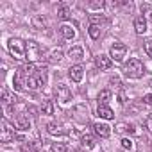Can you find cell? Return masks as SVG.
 I'll return each mask as SVG.
<instances>
[{"label":"cell","mask_w":152,"mask_h":152,"mask_svg":"<svg viewBox=\"0 0 152 152\" xmlns=\"http://www.w3.org/2000/svg\"><path fill=\"white\" fill-rule=\"evenodd\" d=\"M59 29H61V34H63V38H66V39H73V38H75V29H73L72 25L64 23V25H61Z\"/></svg>","instance_id":"16"},{"label":"cell","mask_w":152,"mask_h":152,"mask_svg":"<svg viewBox=\"0 0 152 152\" xmlns=\"http://www.w3.org/2000/svg\"><path fill=\"white\" fill-rule=\"evenodd\" d=\"M56 95H57V100L61 104H68L70 99H72V90L66 86V84H59L56 88Z\"/></svg>","instance_id":"7"},{"label":"cell","mask_w":152,"mask_h":152,"mask_svg":"<svg viewBox=\"0 0 152 152\" xmlns=\"http://www.w3.org/2000/svg\"><path fill=\"white\" fill-rule=\"evenodd\" d=\"M93 129H95V134L100 136V138H109L111 136V127L107 124H104V122H97L93 125Z\"/></svg>","instance_id":"9"},{"label":"cell","mask_w":152,"mask_h":152,"mask_svg":"<svg viewBox=\"0 0 152 152\" xmlns=\"http://www.w3.org/2000/svg\"><path fill=\"white\" fill-rule=\"evenodd\" d=\"M88 7L90 9H102L104 7V2H102V0H91V2L88 4Z\"/></svg>","instance_id":"29"},{"label":"cell","mask_w":152,"mask_h":152,"mask_svg":"<svg viewBox=\"0 0 152 152\" xmlns=\"http://www.w3.org/2000/svg\"><path fill=\"white\" fill-rule=\"evenodd\" d=\"M143 104H147V106H152V93H147V95L143 97Z\"/></svg>","instance_id":"35"},{"label":"cell","mask_w":152,"mask_h":152,"mask_svg":"<svg viewBox=\"0 0 152 152\" xmlns=\"http://www.w3.org/2000/svg\"><path fill=\"white\" fill-rule=\"evenodd\" d=\"M52 152H68V147L64 143H52Z\"/></svg>","instance_id":"28"},{"label":"cell","mask_w":152,"mask_h":152,"mask_svg":"<svg viewBox=\"0 0 152 152\" xmlns=\"http://www.w3.org/2000/svg\"><path fill=\"white\" fill-rule=\"evenodd\" d=\"M32 25H34L36 29H45V27H47V20H45L41 15H34V16H32Z\"/></svg>","instance_id":"22"},{"label":"cell","mask_w":152,"mask_h":152,"mask_svg":"<svg viewBox=\"0 0 152 152\" xmlns=\"http://www.w3.org/2000/svg\"><path fill=\"white\" fill-rule=\"evenodd\" d=\"M15 125H16V129H20V131H29V129H31V120H29L25 115H18V116L15 118Z\"/></svg>","instance_id":"11"},{"label":"cell","mask_w":152,"mask_h":152,"mask_svg":"<svg viewBox=\"0 0 152 152\" xmlns=\"http://www.w3.org/2000/svg\"><path fill=\"white\" fill-rule=\"evenodd\" d=\"M68 57L73 59V61H83L84 59V50L81 45H73L70 50H68Z\"/></svg>","instance_id":"10"},{"label":"cell","mask_w":152,"mask_h":152,"mask_svg":"<svg viewBox=\"0 0 152 152\" xmlns=\"http://www.w3.org/2000/svg\"><path fill=\"white\" fill-rule=\"evenodd\" d=\"M36 79H38L39 88H43V86L47 84V68H45V66H43V68H39V70L36 72Z\"/></svg>","instance_id":"19"},{"label":"cell","mask_w":152,"mask_h":152,"mask_svg":"<svg viewBox=\"0 0 152 152\" xmlns=\"http://www.w3.org/2000/svg\"><path fill=\"white\" fill-rule=\"evenodd\" d=\"M36 72H38V70H36V64H34V63H25V64L22 66V73L25 75V79L36 75Z\"/></svg>","instance_id":"17"},{"label":"cell","mask_w":152,"mask_h":152,"mask_svg":"<svg viewBox=\"0 0 152 152\" xmlns=\"http://www.w3.org/2000/svg\"><path fill=\"white\" fill-rule=\"evenodd\" d=\"M41 113H43V115H54V104H52V100H43V104H41Z\"/></svg>","instance_id":"23"},{"label":"cell","mask_w":152,"mask_h":152,"mask_svg":"<svg viewBox=\"0 0 152 152\" xmlns=\"http://www.w3.org/2000/svg\"><path fill=\"white\" fill-rule=\"evenodd\" d=\"M122 148H125V150H132V141L129 140V138H122Z\"/></svg>","instance_id":"30"},{"label":"cell","mask_w":152,"mask_h":152,"mask_svg":"<svg viewBox=\"0 0 152 152\" xmlns=\"http://www.w3.org/2000/svg\"><path fill=\"white\" fill-rule=\"evenodd\" d=\"M95 64H97L99 70H109L111 64H113V59L109 56H106V54H99L95 57Z\"/></svg>","instance_id":"8"},{"label":"cell","mask_w":152,"mask_h":152,"mask_svg":"<svg viewBox=\"0 0 152 152\" xmlns=\"http://www.w3.org/2000/svg\"><path fill=\"white\" fill-rule=\"evenodd\" d=\"M7 50H9V54H11L15 59H18V61L27 59V41H23V39H20V38H11V39L7 41Z\"/></svg>","instance_id":"1"},{"label":"cell","mask_w":152,"mask_h":152,"mask_svg":"<svg viewBox=\"0 0 152 152\" xmlns=\"http://www.w3.org/2000/svg\"><path fill=\"white\" fill-rule=\"evenodd\" d=\"M88 34L91 39H99L100 38V25H90L88 27Z\"/></svg>","instance_id":"24"},{"label":"cell","mask_w":152,"mask_h":152,"mask_svg":"<svg viewBox=\"0 0 152 152\" xmlns=\"http://www.w3.org/2000/svg\"><path fill=\"white\" fill-rule=\"evenodd\" d=\"M57 18H59V20H63V22L70 20V18H72V11H70V7L61 6V7L57 9Z\"/></svg>","instance_id":"18"},{"label":"cell","mask_w":152,"mask_h":152,"mask_svg":"<svg viewBox=\"0 0 152 152\" xmlns=\"http://www.w3.org/2000/svg\"><path fill=\"white\" fill-rule=\"evenodd\" d=\"M145 125H147V131H148V134L152 136V113L147 116V122H145Z\"/></svg>","instance_id":"34"},{"label":"cell","mask_w":152,"mask_h":152,"mask_svg":"<svg viewBox=\"0 0 152 152\" xmlns=\"http://www.w3.org/2000/svg\"><path fill=\"white\" fill-rule=\"evenodd\" d=\"M81 145H83L86 150H91L97 143H95V138H93L91 134H88V132H86V134H83V136H81Z\"/></svg>","instance_id":"14"},{"label":"cell","mask_w":152,"mask_h":152,"mask_svg":"<svg viewBox=\"0 0 152 152\" xmlns=\"http://www.w3.org/2000/svg\"><path fill=\"white\" fill-rule=\"evenodd\" d=\"M109 84H111V86H116V88H122V81H120V79L116 77V75H115V77H111V79H109Z\"/></svg>","instance_id":"33"},{"label":"cell","mask_w":152,"mask_h":152,"mask_svg":"<svg viewBox=\"0 0 152 152\" xmlns=\"http://www.w3.org/2000/svg\"><path fill=\"white\" fill-rule=\"evenodd\" d=\"M106 22L104 15H90V25H100Z\"/></svg>","instance_id":"25"},{"label":"cell","mask_w":152,"mask_h":152,"mask_svg":"<svg viewBox=\"0 0 152 152\" xmlns=\"http://www.w3.org/2000/svg\"><path fill=\"white\" fill-rule=\"evenodd\" d=\"M27 59H29V63L41 59V47L36 41H27Z\"/></svg>","instance_id":"5"},{"label":"cell","mask_w":152,"mask_h":152,"mask_svg":"<svg viewBox=\"0 0 152 152\" xmlns=\"http://www.w3.org/2000/svg\"><path fill=\"white\" fill-rule=\"evenodd\" d=\"M68 77L73 81V83H81L83 81V77H84V66L83 64H73V66H70V70H68Z\"/></svg>","instance_id":"6"},{"label":"cell","mask_w":152,"mask_h":152,"mask_svg":"<svg viewBox=\"0 0 152 152\" xmlns=\"http://www.w3.org/2000/svg\"><path fill=\"white\" fill-rule=\"evenodd\" d=\"M2 100H4L6 104L11 102V95H9V90H7V88H2Z\"/></svg>","instance_id":"32"},{"label":"cell","mask_w":152,"mask_h":152,"mask_svg":"<svg viewBox=\"0 0 152 152\" xmlns=\"http://www.w3.org/2000/svg\"><path fill=\"white\" fill-rule=\"evenodd\" d=\"M127 56V47L124 43H115L111 48H109V57L116 63H122L124 57Z\"/></svg>","instance_id":"3"},{"label":"cell","mask_w":152,"mask_h":152,"mask_svg":"<svg viewBox=\"0 0 152 152\" xmlns=\"http://www.w3.org/2000/svg\"><path fill=\"white\" fill-rule=\"evenodd\" d=\"M124 75L129 79H140L143 75V63L136 57L129 59L125 64H124Z\"/></svg>","instance_id":"2"},{"label":"cell","mask_w":152,"mask_h":152,"mask_svg":"<svg viewBox=\"0 0 152 152\" xmlns=\"http://www.w3.org/2000/svg\"><path fill=\"white\" fill-rule=\"evenodd\" d=\"M141 15L152 16V4H148V2H143V4H141Z\"/></svg>","instance_id":"27"},{"label":"cell","mask_w":152,"mask_h":152,"mask_svg":"<svg viewBox=\"0 0 152 152\" xmlns=\"http://www.w3.org/2000/svg\"><path fill=\"white\" fill-rule=\"evenodd\" d=\"M47 131H48L52 136H61V134H64L63 127H61V125H57V124H54V122H50V124L47 125Z\"/></svg>","instance_id":"20"},{"label":"cell","mask_w":152,"mask_h":152,"mask_svg":"<svg viewBox=\"0 0 152 152\" xmlns=\"http://www.w3.org/2000/svg\"><path fill=\"white\" fill-rule=\"evenodd\" d=\"M118 102H120V104H125V93H124V91L118 93Z\"/></svg>","instance_id":"37"},{"label":"cell","mask_w":152,"mask_h":152,"mask_svg":"<svg viewBox=\"0 0 152 152\" xmlns=\"http://www.w3.org/2000/svg\"><path fill=\"white\" fill-rule=\"evenodd\" d=\"M125 131H127V125H125V124H118V125H116V132L122 134V132H125Z\"/></svg>","instance_id":"36"},{"label":"cell","mask_w":152,"mask_h":152,"mask_svg":"<svg viewBox=\"0 0 152 152\" xmlns=\"http://www.w3.org/2000/svg\"><path fill=\"white\" fill-rule=\"evenodd\" d=\"M13 86H15V90H16V91H22V90L25 88V84L20 81V75H15V79H13Z\"/></svg>","instance_id":"26"},{"label":"cell","mask_w":152,"mask_h":152,"mask_svg":"<svg viewBox=\"0 0 152 152\" xmlns=\"http://www.w3.org/2000/svg\"><path fill=\"white\" fill-rule=\"evenodd\" d=\"M109 100H111V91L109 90H102L99 93V106H107Z\"/></svg>","instance_id":"21"},{"label":"cell","mask_w":152,"mask_h":152,"mask_svg":"<svg viewBox=\"0 0 152 152\" xmlns=\"http://www.w3.org/2000/svg\"><path fill=\"white\" fill-rule=\"evenodd\" d=\"M134 31H136V34H143L147 31V20H145L143 15L134 18Z\"/></svg>","instance_id":"12"},{"label":"cell","mask_w":152,"mask_h":152,"mask_svg":"<svg viewBox=\"0 0 152 152\" xmlns=\"http://www.w3.org/2000/svg\"><path fill=\"white\" fill-rule=\"evenodd\" d=\"M0 125H2V129H0V141H2V143H9V141H13V140L16 138L15 129H13L6 120L0 122Z\"/></svg>","instance_id":"4"},{"label":"cell","mask_w":152,"mask_h":152,"mask_svg":"<svg viewBox=\"0 0 152 152\" xmlns=\"http://www.w3.org/2000/svg\"><path fill=\"white\" fill-rule=\"evenodd\" d=\"M97 115L100 118H104V120H113L115 118V113H113V109L109 106H99L97 107Z\"/></svg>","instance_id":"13"},{"label":"cell","mask_w":152,"mask_h":152,"mask_svg":"<svg viewBox=\"0 0 152 152\" xmlns=\"http://www.w3.org/2000/svg\"><path fill=\"white\" fill-rule=\"evenodd\" d=\"M145 52L148 54V57H152V38L145 39Z\"/></svg>","instance_id":"31"},{"label":"cell","mask_w":152,"mask_h":152,"mask_svg":"<svg viewBox=\"0 0 152 152\" xmlns=\"http://www.w3.org/2000/svg\"><path fill=\"white\" fill-rule=\"evenodd\" d=\"M63 57H64L63 50H61V48H54V50L48 54V63H52V64L61 63V61H63Z\"/></svg>","instance_id":"15"}]
</instances>
